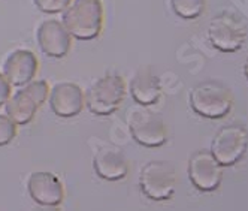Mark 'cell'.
Masks as SVG:
<instances>
[{
    "label": "cell",
    "instance_id": "9a60e30c",
    "mask_svg": "<svg viewBox=\"0 0 248 211\" xmlns=\"http://www.w3.org/2000/svg\"><path fill=\"white\" fill-rule=\"evenodd\" d=\"M129 90L133 100L138 105L150 107V105L155 103L158 97H160L162 87L158 77L153 72L151 67L147 66V67H140L133 75Z\"/></svg>",
    "mask_w": 248,
    "mask_h": 211
},
{
    "label": "cell",
    "instance_id": "8992f818",
    "mask_svg": "<svg viewBox=\"0 0 248 211\" xmlns=\"http://www.w3.org/2000/svg\"><path fill=\"white\" fill-rule=\"evenodd\" d=\"M176 186L175 168L165 161L148 162L139 174V187L151 201L172 198Z\"/></svg>",
    "mask_w": 248,
    "mask_h": 211
},
{
    "label": "cell",
    "instance_id": "4fadbf2b",
    "mask_svg": "<svg viewBox=\"0 0 248 211\" xmlns=\"http://www.w3.org/2000/svg\"><path fill=\"white\" fill-rule=\"evenodd\" d=\"M38 70V59L29 49H16L3 63V77L11 87H23L33 81Z\"/></svg>",
    "mask_w": 248,
    "mask_h": 211
},
{
    "label": "cell",
    "instance_id": "ba28073f",
    "mask_svg": "<svg viewBox=\"0 0 248 211\" xmlns=\"http://www.w3.org/2000/svg\"><path fill=\"white\" fill-rule=\"evenodd\" d=\"M245 27L230 15H218L209 23L208 38L211 44L223 52H233L245 42Z\"/></svg>",
    "mask_w": 248,
    "mask_h": 211
},
{
    "label": "cell",
    "instance_id": "d6986e66",
    "mask_svg": "<svg viewBox=\"0 0 248 211\" xmlns=\"http://www.w3.org/2000/svg\"><path fill=\"white\" fill-rule=\"evenodd\" d=\"M9 96H11V84L6 81L3 74H0V107L5 105Z\"/></svg>",
    "mask_w": 248,
    "mask_h": 211
},
{
    "label": "cell",
    "instance_id": "7a4b0ae2",
    "mask_svg": "<svg viewBox=\"0 0 248 211\" xmlns=\"http://www.w3.org/2000/svg\"><path fill=\"white\" fill-rule=\"evenodd\" d=\"M124 95H126V85L123 78L118 75H106L88 87L84 105L92 114L108 117L120 108Z\"/></svg>",
    "mask_w": 248,
    "mask_h": 211
},
{
    "label": "cell",
    "instance_id": "277c9868",
    "mask_svg": "<svg viewBox=\"0 0 248 211\" xmlns=\"http://www.w3.org/2000/svg\"><path fill=\"white\" fill-rule=\"evenodd\" d=\"M46 81H30L5 102V114L16 126H26L34 118L38 108L48 99Z\"/></svg>",
    "mask_w": 248,
    "mask_h": 211
},
{
    "label": "cell",
    "instance_id": "ffe728a7",
    "mask_svg": "<svg viewBox=\"0 0 248 211\" xmlns=\"http://www.w3.org/2000/svg\"><path fill=\"white\" fill-rule=\"evenodd\" d=\"M245 77L248 78V59H247V62H245Z\"/></svg>",
    "mask_w": 248,
    "mask_h": 211
},
{
    "label": "cell",
    "instance_id": "ac0fdd59",
    "mask_svg": "<svg viewBox=\"0 0 248 211\" xmlns=\"http://www.w3.org/2000/svg\"><path fill=\"white\" fill-rule=\"evenodd\" d=\"M72 0H33L36 6L44 14H60Z\"/></svg>",
    "mask_w": 248,
    "mask_h": 211
},
{
    "label": "cell",
    "instance_id": "8fae6325",
    "mask_svg": "<svg viewBox=\"0 0 248 211\" xmlns=\"http://www.w3.org/2000/svg\"><path fill=\"white\" fill-rule=\"evenodd\" d=\"M36 39L41 51L51 59H63L72 45V36L57 20L44 21L36 32Z\"/></svg>",
    "mask_w": 248,
    "mask_h": 211
},
{
    "label": "cell",
    "instance_id": "e0dca14e",
    "mask_svg": "<svg viewBox=\"0 0 248 211\" xmlns=\"http://www.w3.org/2000/svg\"><path fill=\"white\" fill-rule=\"evenodd\" d=\"M16 135V125L8 117L0 114V147L8 146Z\"/></svg>",
    "mask_w": 248,
    "mask_h": 211
},
{
    "label": "cell",
    "instance_id": "2e32d148",
    "mask_svg": "<svg viewBox=\"0 0 248 211\" xmlns=\"http://www.w3.org/2000/svg\"><path fill=\"white\" fill-rule=\"evenodd\" d=\"M206 0H170V8L183 20H196L203 12Z\"/></svg>",
    "mask_w": 248,
    "mask_h": 211
},
{
    "label": "cell",
    "instance_id": "5bb4252c",
    "mask_svg": "<svg viewBox=\"0 0 248 211\" xmlns=\"http://www.w3.org/2000/svg\"><path fill=\"white\" fill-rule=\"evenodd\" d=\"M93 169L97 177L106 181H120L127 177L129 166L124 156L111 147H103L93 157Z\"/></svg>",
    "mask_w": 248,
    "mask_h": 211
},
{
    "label": "cell",
    "instance_id": "3957f363",
    "mask_svg": "<svg viewBox=\"0 0 248 211\" xmlns=\"http://www.w3.org/2000/svg\"><path fill=\"white\" fill-rule=\"evenodd\" d=\"M127 126L133 141L142 147L155 148L168 141V132L162 117L144 105L129 110Z\"/></svg>",
    "mask_w": 248,
    "mask_h": 211
},
{
    "label": "cell",
    "instance_id": "5b68a950",
    "mask_svg": "<svg viewBox=\"0 0 248 211\" xmlns=\"http://www.w3.org/2000/svg\"><path fill=\"white\" fill-rule=\"evenodd\" d=\"M232 93L218 82H202L190 92L193 111L206 118L224 117L232 108Z\"/></svg>",
    "mask_w": 248,
    "mask_h": 211
},
{
    "label": "cell",
    "instance_id": "7c38bea8",
    "mask_svg": "<svg viewBox=\"0 0 248 211\" xmlns=\"http://www.w3.org/2000/svg\"><path fill=\"white\" fill-rule=\"evenodd\" d=\"M49 108L60 118H72L84 110V93L74 82H59L49 93Z\"/></svg>",
    "mask_w": 248,
    "mask_h": 211
},
{
    "label": "cell",
    "instance_id": "6da1fadb",
    "mask_svg": "<svg viewBox=\"0 0 248 211\" xmlns=\"http://www.w3.org/2000/svg\"><path fill=\"white\" fill-rule=\"evenodd\" d=\"M62 23L74 39L93 41L103 26V8L100 0H74L62 15Z\"/></svg>",
    "mask_w": 248,
    "mask_h": 211
},
{
    "label": "cell",
    "instance_id": "52a82bcc",
    "mask_svg": "<svg viewBox=\"0 0 248 211\" xmlns=\"http://www.w3.org/2000/svg\"><path fill=\"white\" fill-rule=\"evenodd\" d=\"M248 146V133L241 126L223 128L212 141L211 153L221 166L236 163Z\"/></svg>",
    "mask_w": 248,
    "mask_h": 211
},
{
    "label": "cell",
    "instance_id": "30bf717a",
    "mask_svg": "<svg viewBox=\"0 0 248 211\" xmlns=\"http://www.w3.org/2000/svg\"><path fill=\"white\" fill-rule=\"evenodd\" d=\"M27 190L33 202L42 207H57L64 198L62 181L46 171L33 172L27 180Z\"/></svg>",
    "mask_w": 248,
    "mask_h": 211
},
{
    "label": "cell",
    "instance_id": "9c48e42d",
    "mask_svg": "<svg viewBox=\"0 0 248 211\" xmlns=\"http://www.w3.org/2000/svg\"><path fill=\"white\" fill-rule=\"evenodd\" d=\"M188 177L193 186L202 192L216 190L223 177L221 165L212 156V153L199 151L193 154L188 162Z\"/></svg>",
    "mask_w": 248,
    "mask_h": 211
}]
</instances>
